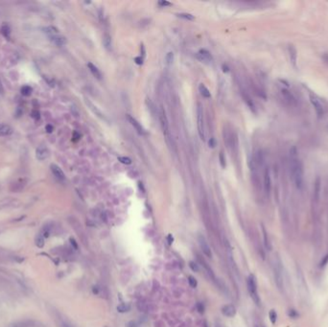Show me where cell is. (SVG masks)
Instances as JSON below:
<instances>
[{
    "instance_id": "obj_39",
    "label": "cell",
    "mask_w": 328,
    "mask_h": 327,
    "mask_svg": "<svg viewBox=\"0 0 328 327\" xmlns=\"http://www.w3.org/2000/svg\"><path fill=\"white\" fill-rule=\"evenodd\" d=\"M158 4H159V6H161V7H169V6L172 5L171 3L168 2V1H159L158 2Z\"/></svg>"
},
{
    "instance_id": "obj_35",
    "label": "cell",
    "mask_w": 328,
    "mask_h": 327,
    "mask_svg": "<svg viewBox=\"0 0 328 327\" xmlns=\"http://www.w3.org/2000/svg\"><path fill=\"white\" fill-rule=\"evenodd\" d=\"M328 264V254H326L325 256H324L323 258H322V260L320 261V266L322 267V268H324L326 266V265Z\"/></svg>"
},
{
    "instance_id": "obj_34",
    "label": "cell",
    "mask_w": 328,
    "mask_h": 327,
    "mask_svg": "<svg viewBox=\"0 0 328 327\" xmlns=\"http://www.w3.org/2000/svg\"><path fill=\"white\" fill-rule=\"evenodd\" d=\"M60 327H74L70 322L65 321V319H60Z\"/></svg>"
},
{
    "instance_id": "obj_32",
    "label": "cell",
    "mask_w": 328,
    "mask_h": 327,
    "mask_svg": "<svg viewBox=\"0 0 328 327\" xmlns=\"http://www.w3.org/2000/svg\"><path fill=\"white\" fill-rule=\"evenodd\" d=\"M118 160L120 161L121 163H123V164H127V165H129V164L132 163V160H130V158L126 157V156H119V157H118Z\"/></svg>"
},
{
    "instance_id": "obj_9",
    "label": "cell",
    "mask_w": 328,
    "mask_h": 327,
    "mask_svg": "<svg viewBox=\"0 0 328 327\" xmlns=\"http://www.w3.org/2000/svg\"><path fill=\"white\" fill-rule=\"evenodd\" d=\"M264 189L266 194L269 195L272 189V180H271V174L269 168H266L265 173H264Z\"/></svg>"
},
{
    "instance_id": "obj_22",
    "label": "cell",
    "mask_w": 328,
    "mask_h": 327,
    "mask_svg": "<svg viewBox=\"0 0 328 327\" xmlns=\"http://www.w3.org/2000/svg\"><path fill=\"white\" fill-rule=\"evenodd\" d=\"M103 45L107 50L111 49V37L109 34H105L103 36Z\"/></svg>"
},
{
    "instance_id": "obj_8",
    "label": "cell",
    "mask_w": 328,
    "mask_h": 327,
    "mask_svg": "<svg viewBox=\"0 0 328 327\" xmlns=\"http://www.w3.org/2000/svg\"><path fill=\"white\" fill-rule=\"evenodd\" d=\"M50 168H51L52 174L54 175V177L56 178L58 180H60V181L65 180V175L63 173V171L61 169V167H59L57 164H51Z\"/></svg>"
},
{
    "instance_id": "obj_30",
    "label": "cell",
    "mask_w": 328,
    "mask_h": 327,
    "mask_svg": "<svg viewBox=\"0 0 328 327\" xmlns=\"http://www.w3.org/2000/svg\"><path fill=\"white\" fill-rule=\"evenodd\" d=\"M117 310L120 312V313H125V312H128L130 310V306L128 304H125V303H122L118 305V307H117Z\"/></svg>"
},
{
    "instance_id": "obj_43",
    "label": "cell",
    "mask_w": 328,
    "mask_h": 327,
    "mask_svg": "<svg viewBox=\"0 0 328 327\" xmlns=\"http://www.w3.org/2000/svg\"><path fill=\"white\" fill-rule=\"evenodd\" d=\"M3 94H4V87H3L2 82L0 80V95H3Z\"/></svg>"
},
{
    "instance_id": "obj_26",
    "label": "cell",
    "mask_w": 328,
    "mask_h": 327,
    "mask_svg": "<svg viewBox=\"0 0 328 327\" xmlns=\"http://www.w3.org/2000/svg\"><path fill=\"white\" fill-rule=\"evenodd\" d=\"M32 91H33V89L31 87H29V85H24L21 88V94L23 96H30L32 94Z\"/></svg>"
},
{
    "instance_id": "obj_29",
    "label": "cell",
    "mask_w": 328,
    "mask_h": 327,
    "mask_svg": "<svg viewBox=\"0 0 328 327\" xmlns=\"http://www.w3.org/2000/svg\"><path fill=\"white\" fill-rule=\"evenodd\" d=\"M262 230H263V234H264V241H265V246H266V247H267V249L270 250L271 249H272V247H271V244H270V242H269V239H268V235H267V232H266V229H265V228L263 226V228H262Z\"/></svg>"
},
{
    "instance_id": "obj_7",
    "label": "cell",
    "mask_w": 328,
    "mask_h": 327,
    "mask_svg": "<svg viewBox=\"0 0 328 327\" xmlns=\"http://www.w3.org/2000/svg\"><path fill=\"white\" fill-rule=\"evenodd\" d=\"M159 120H160V125H161L162 130H163V133H164L165 135H168V132H169V123H168V119H167L166 113H165L163 109H160Z\"/></svg>"
},
{
    "instance_id": "obj_14",
    "label": "cell",
    "mask_w": 328,
    "mask_h": 327,
    "mask_svg": "<svg viewBox=\"0 0 328 327\" xmlns=\"http://www.w3.org/2000/svg\"><path fill=\"white\" fill-rule=\"evenodd\" d=\"M50 40L55 44V45H57V46H63V45H65V44H66V39H65V37H63V36H60L59 34H58V35H56V36L51 37H50Z\"/></svg>"
},
{
    "instance_id": "obj_38",
    "label": "cell",
    "mask_w": 328,
    "mask_h": 327,
    "mask_svg": "<svg viewBox=\"0 0 328 327\" xmlns=\"http://www.w3.org/2000/svg\"><path fill=\"white\" fill-rule=\"evenodd\" d=\"M220 163H221V166H222L223 168L226 167V162H224V158L223 153L220 154Z\"/></svg>"
},
{
    "instance_id": "obj_6",
    "label": "cell",
    "mask_w": 328,
    "mask_h": 327,
    "mask_svg": "<svg viewBox=\"0 0 328 327\" xmlns=\"http://www.w3.org/2000/svg\"><path fill=\"white\" fill-rule=\"evenodd\" d=\"M49 156V150L48 148L44 145H40L37 148L36 150V157L37 160L40 161H43L48 158Z\"/></svg>"
},
{
    "instance_id": "obj_5",
    "label": "cell",
    "mask_w": 328,
    "mask_h": 327,
    "mask_svg": "<svg viewBox=\"0 0 328 327\" xmlns=\"http://www.w3.org/2000/svg\"><path fill=\"white\" fill-rule=\"evenodd\" d=\"M198 242H199V245H200V247H201V249L203 252V254L207 257H212L211 249H210V247L208 246V244H207L205 237H203L202 235H200L198 237Z\"/></svg>"
},
{
    "instance_id": "obj_17",
    "label": "cell",
    "mask_w": 328,
    "mask_h": 327,
    "mask_svg": "<svg viewBox=\"0 0 328 327\" xmlns=\"http://www.w3.org/2000/svg\"><path fill=\"white\" fill-rule=\"evenodd\" d=\"M288 51H289L290 61H291V63L293 65H296V60H298V52H296V49L293 45H290L289 48H288Z\"/></svg>"
},
{
    "instance_id": "obj_2",
    "label": "cell",
    "mask_w": 328,
    "mask_h": 327,
    "mask_svg": "<svg viewBox=\"0 0 328 327\" xmlns=\"http://www.w3.org/2000/svg\"><path fill=\"white\" fill-rule=\"evenodd\" d=\"M248 292H250L251 298H253V300L257 305L260 304V298H259V295L257 294L256 282H255V278L253 275H250L248 278Z\"/></svg>"
},
{
    "instance_id": "obj_13",
    "label": "cell",
    "mask_w": 328,
    "mask_h": 327,
    "mask_svg": "<svg viewBox=\"0 0 328 327\" xmlns=\"http://www.w3.org/2000/svg\"><path fill=\"white\" fill-rule=\"evenodd\" d=\"M127 118H128V120H129V122L132 124V126L133 127L134 129H135L136 132L139 133V135H144V133H145L144 129L142 128V126H141L140 124L138 123V121H137L135 118H133V117L132 115H130V114L127 115Z\"/></svg>"
},
{
    "instance_id": "obj_12",
    "label": "cell",
    "mask_w": 328,
    "mask_h": 327,
    "mask_svg": "<svg viewBox=\"0 0 328 327\" xmlns=\"http://www.w3.org/2000/svg\"><path fill=\"white\" fill-rule=\"evenodd\" d=\"M197 58H198L200 61H206V63H209V61H213V58L211 56V54H210V52H208V51L205 49H202L199 51L198 54H197Z\"/></svg>"
},
{
    "instance_id": "obj_19",
    "label": "cell",
    "mask_w": 328,
    "mask_h": 327,
    "mask_svg": "<svg viewBox=\"0 0 328 327\" xmlns=\"http://www.w3.org/2000/svg\"><path fill=\"white\" fill-rule=\"evenodd\" d=\"M25 185H26V180H22V178H20V180L16 181L15 183H13L12 190L13 191H20L21 189L24 188Z\"/></svg>"
},
{
    "instance_id": "obj_31",
    "label": "cell",
    "mask_w": 328,
    "mask_h": 327,
    "mask_svg": "<svg viewBox=\"0 0 328 327\" xmlns=\"http://www.w3.org/2000/svg\"><path fill=\"white\" fill-rule=\"evenodd\" d=\"M165 61H166V63H167L168 65L172 64L173 61H174V54H173L172 52H169V53L166 55V57H165Z\"/></svg>"
},
{
    "instance_id": "obj_16",
    "label": "cell",
    "mask_w": 328,
    "mask_h": 327,
    "mask_svg": "<svg viewBox=\"0 0 328 327\" xmlns=\"http://www.w3.org/2000/svg\"><path fill=\"white\" fill-rule=\"evenodd\" d=\"M320 190H322V182H320V178L317 177L315 181V189H314V197H315L316 202H319Z\"/></svg>"
},
{
    "instance_id": "obj_21",
    "label": "cell",
    "mask_w": 328,
    "mask_h": 327,
    "mask_svg": "<svg viewBox=\"0 0 328 327\" xmlns=\"http://www.w3.org/2000/svg\"><path fill=\"white\" fill-rule=\"evenodd\" d=\"M242 96H243V99H244V101L246 102V104L248 105V108H250V109L251 111H253V112H255V106H254L253 102V100L250 99V96H248V94H246V93H245L244 91L242 92Z\"/></svg>"
},
{
    "instance_id": "obj_41",
    "label": "cell",
    "mask_w": 328,
    "mask_h": 327,
    "mask_svg": "<svg viewBox=\"0 0 328 327\" xmlns=\"http://www.w3.org/2000/svg\"><path fill=\"white\" fill-rule=\"evenodd\" d=\"M134 61H135L137 64H142L143 63V58L141 57H136L135 58H134Z\"/></svg>"
},
{
    "instance_id": "obj_3",
    "label": "cell",
    "mask_w": 328,
    "mask_h": 327,
    "mask_svg": "<svg viewBox=\"0 0 328 327\" xmlns=\"http://www.w3.org/2000/svg\"><path fill=\"white\" fill-rule=\"evenodd\" d=\"M197 114H198V132H199V135L200 137L205 140V127H203V111H202V108L201 105H198V109H197Z\"/></svg>"
},
{
    "instance_id": "obj_28",
    "label": "cell",
    "mask_w": 328,
    "mask_h": 327,
    "mask_svg": "<svg viewBox=\"0 0 328 327\" xmlns=\"http://www.w3.org/2000/svg\"><path fill=\"white\" fill-rule=\"evenodd\" d=\"M36 245L39 247H42L44 246V237L41 235V234H39V235L37 236V238H36Z\"/></svg>"
},
{
    "instance_id": "obj_44",
    "label": "cell",
    "mask_w": 328,
    "mask_h": 327,
    "mask_svg": "<svg viewBox=\"0 0 328 327\" xmlns=\"http://www.w3.org/2000/svg\"><path fill=\"white\" fill-rule=\"evenodd\" d=\"M223 71L224 72H229V68L226 66V65H223Z\"/></svg>"
},
{
    "instance_id": "obj_18",
    "label": "cell",
    "mask_w": 328,
    "mask_h": 327,
    "mask_svg": "<svg viewBox=\"0 0 328 327\" xmlns=\"http://www.w3.org/2000/svg\"><path fill=\"white\" fill-rule=\"evenodd\" d=\"M13 129L7 124H0V136H8L12 135Z\"/></svg>"
},
{
    "instance_id": "obj_1",
    "label": "cell",
    "mask_w": 328,
    "mask_h": 327,
    "mask_svg": "<svg viewBox=\"0 0 328 327\" xmlns=\"http://www.w3.org/2000/svg\"><path fill=\"white\" fill-rule=\"evenodd\" d=\"M290 171L293 181L298 189H302L303 187V167L302 163L298 156V150L296 147L290 149Z\"/></svg>"
},
{
    "instance_id": "obj_45",
    "label": "cell",
    "mask_w": 328,
    "mask_h": 327,
    "mask_svg": "<svg viewBox=\"0 0 328 327\" xmlns=\"http://www.w3.org/2000/svg\"><path fill=\"white\" fill-rule=\"evenodd\" d=\"M46 130H47V132H52V130H53V127H51V126H47V127H46Z\"/></svg>"
},
{
    "instance_id": "obj_25",
    "label": "cell",
    "mask_w": 328,
    "mask_h": 327,
    "mask_svg": "<svg viewBox=\"0 0 328 327\" xmlns=\"http://www.w3.org/2000/svg\"><path fill=\"white\" fill-rule=\"evenodd\" d=\"M12 327H32V321H18L15 323Z\"/></svg>"
},
{
    "instance_id": "obj_15",
    "label": "cell",
    "mask_w": 328,
    "mask_h": 327,
    "mask_svg": "<svg viewBox=\"0 0 328 327\" xmlns=\"http://www.w3.org/2000/svg\"><path fill=\"white\" fill-rule=\"evenodd\" d=\"M223 314L226 316H229V318H232V316H235L236 313V309L233 305H226L222 309Z\"/></svg>"
},
{
    "instance_id": "obj_36",
    "label": "cell",
    "mask_w": 328,
    "mask_h": 327,
    "mask_svg": "<svg viewBox=\"0 0 328 327\" xmlns=\"http://www.w3.org/2000/svg\"><path fill=\"white\" fill-rule=\"evenodd\" d=\"M188 282H189V284H190V286L191 287H193V288H195L196 286H197V281H196V279L194 277H192V276H189V278H188Z\"/></svg>"
},
{
    "instance_id": "obj_4",
    "label": "cell",
    "mask_w": 328,
    "mask_h": 327,
    "mask_svg": "<svg viewBox=\"0 0 328 327\" xmlns=\"http://www.w3.org/2000/svg\"><path fill=\"white\" fill-rule=\"evenodd\" d=\"M274 279H275V283L277 285V287L279 289H282L283 287V277H282V268H281V263L280 260H277V263H275L274 265Z\"/></svg>"
},
{
    "instance_id": "obj_20",
    "label": "cell",
    "mask_w": 328,
    "mask_h": 327,
    "mask_svg": "<svg viewBox=\"0 0 328 327\" xmlns=\"http://www.w3.org/2000/svg\"><path fill=\"white\" fill-rule=\"evenodd\" d=\"M87 67H88V69L90 70V72L92 73L93 76L96 77L97 79H101L102 74H101V72H100V70L97 68V66H95V65L93 64V63H87Z\"/></svg>"
},
{
    "instance_id": "obj_23",
    "label": "cell",
    "mask_w": 328,
    "mask_h": 327,
    "mask_svg": "<svg viewBox=\"0 0 328 327\" xmlns=\"http://www.w3.org/2000/svg\"><path fill=\"white\" fill-rule=\"evenodd\" d=\"M199 90H200V92H201V94H202V97L207 98V99L211 97V93H210L209 89L207 88L203 84H201V85H200V87H199Z\"/></svg>"
},
{
    "instance_id": "obj_42",
    "label": "cell",
    "mask_w": 328,
    "mask_h": 327,
    "mask_svg": "<svg viewBox=\"0 0 328 327\" xmlns=\"http://www.w3.org/2000/svg\"><path fill=\"white\" fill-rule=\"evenodd\" d=\"M289 315L291 316H293V318H296V315H298V314H296V311H295V310H290V312H289Z\"/></svg>"
},
{
    "instance_id": "obj_10",
    "label": "cell",
    "mask_w": 328,
    "mask_h": 327,
    "mask_svg": "<svg viewBox=\"0 0 328 327\" xmlns=\"http://www.w3.org/2000/svg\"><path fill=\"white\" fill-rule=\"evenodd\" d=\"M310 101H311V104L313 105L314 109H315L317 115L319 117H322L323 115V108H322V104L320 103V101L312 95L310 96Z\"/></svg>"
},
{
    "instance_id": "obj_33",
    "label": "cell",
    "mask_w": 328,
    "mask_h": 327,
    "mask_svg": "<svg viewBox=\"0 0 328 327\" xmlns=\"http://www.w3.org/2000/svg\"><path fill=\"white\" fill-rule=\"evenodd\" d=\"M269 316H270V319H271L272 323H275L276 318H277V315H276V313H275L274 310H271V312H270V314H269Z\"/></svg>"
},
{
    "instance_id": "obj_37",
    "label": "cell",
    "mask_w": 328,
    "mask_h": 327,
    "mask_svg": "<svg viewBox=\"0 0 328 327\" xmlns=\"http://www.w3.org/2000/svg\"><path fill=\"white\" fill-rule=\"evenodd\" d=\"M189 267L191 268V270H192V271H199V267H198V265H197L195 262H190V263H189Z\"/></svg>"
},
{
    "instance_id": "obj_27",
    "label": "cell",
    "mask_w": 328,
    "mask_h": 327,
    "mask_svg": "<svg viewBox=\"0 0 328 327\" xmlns=\"http://www.w3.org/2000/svg\"><path fill=\"white\" fill-rule=\"evenodd\" d=\"M178 18L185 19V20H194L195 18L194 16H192L191 13H178Z\"/></svg>"
},
{
    "instance_id": "obj_40",
    "label": "cell",
    "mask_w": 328,
    "mask_h": 327,
    "mask_svg": "<svg viewBox=\"0 0 328 327\" xmlns=\"http://www.w3.org/2000/svg\"><path fill=\"white\" fill-rule=\"evenodd\" d=\"M208 145H209V147H211V148H214L216 146V140H215V138H210V140L208 141Z\"/></svg>"
},
{
    "instance_id": "obj_11",
    "label": "cell",
    "mask_w": 328,
    "mask_h": 327,
    "mask_svg": "<svg viewBox=\"0 0 328 327\" xmlns=\"http://www.w3.org/2000/svg\"><path fill=\"white\" fill-rule=\"evenodd\" d=\"M281 95H282V97L284 98V100L286 102L288 103V104H290V105H295L296 103V98H295V96H293L291 92H290L288 89H286V88H282L281 89Z\"/></svg>"
},
{
    "instance_id": "obj_24",
    "label": "cell",
    "mask_w": 328,
    "mask_h": 327,
    "mask_svg": "<svg viewBox=\"0 0 328 327\" xmlns=\"http://www.w3.org/2000/svg\"><path fill=\"white\" fill-rule=\"evenodd\" d=\"M44 31H45V33L47 34L49 37L58 35V29L55 28V27H53V26H48V27H46V28L44 29Z\"/></svg>"
}]
</instances>
